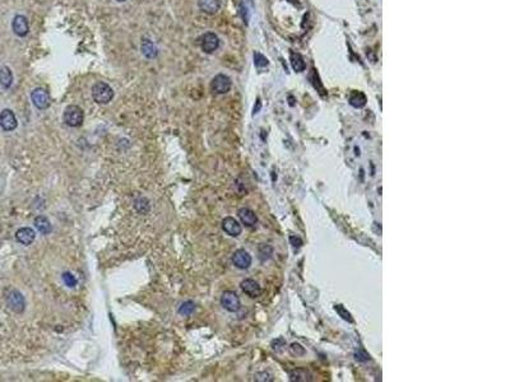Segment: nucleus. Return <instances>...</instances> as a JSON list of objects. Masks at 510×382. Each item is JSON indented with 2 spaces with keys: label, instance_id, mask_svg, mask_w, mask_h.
Masks as SVG:
<instances>
[{
  "label": "nucleus",
  "instance_id": "obj_3",
  "mask_svg": "<svg viewBox=\"0 0 510 382\" xmlns=\"http://www.w3.org/2000/svg\"><path fill=\"white\" fill-rule=\"evenodd\" d=\"M232 87L231 78L226 74H217L211 82V91L214 95H226Z\"/></svg>",
  "mask_w": 510,
  "mask_h": 382
},
{
  "label": "nucleus",
  "instance_id": "obj_26",
  "mask_svg": "<svg viewBox=\"0 0 510 382\" xmlns=\"http://www.w3.org/2000/svg\"><path fill=\"white\" fill-rule=\"evenodd\" d=\"M63 282L66 283V286H70V288H73V286H76V284H77L76 276L73 275L72 273H64V274H63Z\"/></svg>",
  "mask_w": 510,
  "mask_h": 382
},
{
  "label": "nucleus",
  "instance_id": "obj_28",
  "mask_svg": "<svg viewBox=\"0 0 510 382\" xmlns=\"http://www.w3.org/2000/svg\"><path fill=\"white\" fill-rule=\"evenodd\" d=\"M290 351H291V354L296 355V357H301L305 354V349L300 344H292L290 347Z\"/></svg>",
  "mask_w": 510,
  "mask_h": 382
},
{
  "label": "nucleus",
  "instance_id": "obj_22",
  "mask_svg": "<svg viewBox=\"0 0 510 382\" xmlns=\"http://www.w3.org/2000/svg\"><path fill=\"white\" fill-rule=\"evenodd\" d=\"M194 310H196V304H194V302L186 301V302H184V303L180 306V308H179V312H180L182 316H190V315L194 312Z\"/></svg>",
  "mask_w": 510,
  "mask_h": 382
},
{
  "label": "nucleus",
  "instance_id": "obj_24",
  "mask_svg": "<svg viewBox=\"0 0 510 382\" xmlns=\"http://www.w3.org/2000/svg\"><path fill=\"white\" fill-rule=\"evenodd\" d=\"M135 209H137L138 212L139 213H143V214H146V213L151 209V207H149V203H148V200L146 198H139L135 200Z\"/></svg>",
  "mask_w": 510,
  "mask_h": 382
},
{
  "label": "nucleus",
  "instance_id": "obj_10",
  "mask_svg": "<svg viewBox=\"0 0 510 382\" xmlns=\"http://www.w3.org/2000/svg\"><path fill=\"white\" fill-rule=\"evenodd\" d=\"M232 263L239 269H247L251 265V256L247 250H236L232 255Z\"/></svg>",
  "mask_w": 510,
  "mask_h": 382
},
{
  "label": "nucleus",
  "instance_id": "obj_25",
  "mask_svg": "<svg viewBox=\"0 0 510 382\" xmlns=\"http://www.w3.org/2000/svg\"><path fill=\"white\" fill-rule=\"evenodd\" d=\"M334 310L337 311V314H338L339 316L343 318V320L348 321V322H352L353 321V318H351V314H349L346 308L343 307L342 304H336V306H334Z\"/></svg>",
  "mask_w": 510,
  "mask_h": 382
},
{
  "label": "nucleus",
  "instance_id": "obj_4",
  "mask_svg": "<svg viewBox=\"0 0 510 382\" xmlns=\"http://www.w3.org/2000/svg\"><path fill=\"white\" fill-rule=\"evenodd\" d=\"M31 99L34 107H37L38 110H46L50 106V96H49L48 91L42 87L34 88L32 91Z\"/></svg>",
  "mask_w": 510,
  "mask_h": 382
},
{
  "label": "nucleus",
  "instance_id": "obj_14",
  "mask_svg": "<svg viewBox=\"0 0 510 382\" xmlns=\"http://www.w3.org/2000/svg\"><path fill=\"white\" fill-rule=\"evenodd\" d=\"M198 5L203 13L213 16V14L218 13L222 4H221V0H199Z\"/></svg>",
  "mask_w": 510,
  "mask_h": 382
},
{
  "label": "nucleus",
  "instance_id": "obj_12",
  "mask_svg": "<svg viewBox=\"0 0 510 382\" xmlns=\"http://www.w3.org/2000/svg\"><path fill=\"white\" fill-rule=\"evenodd\" d=\"M241 289L245 294H247L251 298H258L262 294L261 286L253 279H245L241 282Z\"/></svg>",
  "mask_w": 510,
  "mask_h": 382
},
{
  "label": "nucleus",
  "instance_id": "obj_5",
  "mask_svg": "<svg viewBox=\"0 0 510 382\" xmlns=\"http://www.w3.org/2000/svg\"><path fill=\"white\" fill-rule=\"evenodd\" d=\"M7 303L9 306L12 311L17 312V314H21L23 312L24 307H26V303H24V298L22 296L21 292H18L16 289L9 290L7 293Z\"/></svg>",
  "mask_w": 510,
  "mask_h": 382
},
{
  "label": "nucleus",
  "instance_id": "obj_8",
  "mask_svg": "<svg viewBox=\"0 0 510 382\" xmlns=\"http://www.w3.org/2000/svg\"><path fill=\"white\" fill-rule=\"evenodd\" d=\"M18 125L17 117L12 110L5 109L0 112V127L4 131H13Z\"/></svg>",
  "mask_w": 510,
  "mask_h": 382
},
{
  "label": "nucleus",
  "instance_id": "obj_19",
  "mask_svg": "<svg viewBox=\"0 0 510 382\" xmlns=\"http://www.w3.org/2000/svg\"><path fill=\"white\" fill-rule=\"evenodd\" d=\"M313 376L309 373L306 369H295L290 373V380L291 381H297V382H305V381H312Z\"/></svg>",
  "mask_w": 510,
  "mask_h": 382
},
{
  "label": "nucleus",
  "instance_id": "obj_6",
  "mask_svg": "<svg viewBox=\"0 0 510 382\" xmlns=\"http://www.w3.org/2000/svg\"><path fill=\"white\" fill-rule=\"evenodd\" d=\"M221 304H222V307L225 310L230 311V312H236V311L240 310V306H241L239 296L232 290L223 292L222 296H221Z\"/></svg>",
  "mask_w": 510,
  "mask_h": 382
},
{
  "label": "nucleus",
  "instance_id": "obj_15",
  "mask_svg": "<svg viewBox=\"0 0 510 382\" xmlns=\"http://www.w3.org/2000/svg\"><path fill=\"white\" fill-rule=\"evenodd\" d=\"M237 215H239V218H240V221H241V223L247 225V227H254V225H255L258 223L257 214H255V213H254L253 210H251V209H249V208L239 209V212H237Z\"/></svg>",
  "mask_w": 510,
  "mask_h": 382
},
{
  "label": "nucleus",
  "instance_id": "obj_1",
  "mask_svg": "<svg viewBox=\"0 0 510 382\" xmlns=\"http://www.w3.org/2000/svg\"><path fill=\"white\" fill-rule=\"evenodd\" d=\"M114 89L111 88V85H109L105 82H99L92 87V97L95 99V102L99 103V105H106V103L111 102V99L114 98Z\"/></svg>",
  "mask_w": 510,
  "mask_h": 382
},
{
  "label": "nucleus",
  "instance_id": "obj_20",
  "mask_svg": "<svg viewBox=\"0 0 510 382\" xmlns=\"http://www.w3.org/2000/svg\"><path fill=\"white\" fill-rule=\"evenodd\" d=\"M291 64L292 68H294L295 72H304L305 68H306V64H305V60L301 55L298 52H291Z\"/></svg>",
  "mask_w": 510,
  "mask_h": 382
},
{
  "label": "nucleus",
  "instance_id": "obj_29",
  "mask_svg": "<svg viewBox=\"0 0 510 382\" xmlns=\"http://www.w3.org/2000/svg\"><path fill=\"white\" fill-rule=\"evenodd\" d=\"M356 359L357 361H369V354L366 353H362V351H357L356 353Z\"/></svg>",
  "mask_w": 510,
  "mask_h": 382
},
{
  "label": "nucleus",
  "instance_id": "obj_7",
  "mask_svg": "<svg viewBox=\"0 0 510 382\" xmlns=\"http://www.w3.org/2000/svg\"><path fill=\"white\" fill-rule=\"evenodd\" d=\"M219 38L216 33L213 32H207L200 37V48L206 54H212L218 48Z\"/></svg>",
  "mask_w": 510,
  "mask_h": 382
},
{
  "label": "nucleus",
  "instance_id": "obj_13",
  "mask_svg": "<svg viewBox=\"0 0 510 382\" xmlns=\"http://www.w3.org/2000/svg\"><path fill=\"white\" fill-rule=\"evenodd\" d=\"M16 239H17L18 242L22 243V245L28 246L31 245L34 241L36 233H34L33 229L30 228V227H23V228L18 229L17 233H16Z\"/></svg>",
  "mask_w": 510,
  "mask_h": 382
},
{
  "label": "nucleus",
  "instance_id": "obj_18",
  "mask_svg": "<svg viewBox=\"0 0 510 382\" xmlns=\"http://www.w3.org/2000/svg\"><path fill=\"white\" fill-rule=\"evenodd\" d=\"M13 84V73L9 66H1L0 68V85L4 89L11 88Z\"/></svg>",
  "mask_w": 510,
  "mask_h": 382
},
{
  "label": "nucleus",
  "instance_id": "obj_2",
  "mask_svg": "<svg viewBox=\"0 0 510 382\" xmlns=\"http://www.w3.org/2000/svg\"><path fill=\"white\" fill-rule=\"evenodd\" d=\"M63 119L64 123L70 127H81L84 121V112L83 110L76 105H69L63 113Z\"/></svg>",
  "mask_w": 510,
  "mask_h": 382
},
{
  "label": "nucleus",
  "instance_id": "obj_30",
  "mask_svg": "<svg viewBox=\"0 0 510 382\" xmlns=\"http://www.w3.org/2000/svg\"><path fill=\"white\" fill-rule=\"evenodd\" d=\"M291 243L294 247H300L302 245V241L298 237H291Z\"/></svg>",
  "mask_w": 510,
  "mask_h": 382
},
{
  "label": "nucleus",
  "instance_id": "obj_23",
  "mask_svg": "<svg viewBox=\"0 0 510 382\" xmlns=\"http://www.w3.org/2000/svg\"><path fill=\"white\" fill-rule=\"evenodd\" d=\"M258 253H259V259H261L262 261H265V260L271 259L272 254H273V249H272V246L269 245H261Z\"/></svg>",
  "mask_w": 510,
  "mask_h": 382
},
{
  "label": "nucleus",
  "instance_id": "obj_11",
  "mask_svg": "<svg viewBox=\"0 0 510 382\" xmlns=\"http://www.w3.org/2000/svg\"><path fill=\"white\" fill-rule=\"evenodd\" d=\"M222 229L231 237H237V236L241 235V224L237 222L236 219L232 218V217H226V218L222 221Z\"/></svg>",
  "mask_w": 510,
  "mask_h": 382
},
{
  "label": "nucleus",
  "instance_id": "obj_21",
  "mask_svg": "<svg viewBox=\"0 0 510 382\" xmlns=\"http://www.w3.org/2000/svg\"><path fill=\"white\" fill-rule=\"evenodd\" d=\"M349 103L356 109H361L366 105V96L361 92H353L349 98Z\"/></svg>",
  "mask_w": 510,
  "mask_h": 382
},
{
  "label": "nucleus",
  "instance_id": "obj_16",
  "mask_svg": "<svg viewBox=\"0 0 510 382\" xmlns=\"http://www.w3.org/2000/svg\"><path fill=\"white\" fill-rule=\"evenodd\" d=\"M34 227H36L38 232L42 233V235H49V233H51L52 231L51 223H50V221H49L45 215H37V217L34 218Z\"/></svg>",
  "mask_w": 510,
  "mask_h": 382
},
{
  "label": "nucleus",
  "instance_id": "obj_17",
  "mask_svg": "<svg viewBox=\"0 0 510 382\" xmlns=\"http://www.w3.org/2000/svg\"><path fill=\"white\" fill-rule=\"evenodd\" d=\"M141 50H142V54L144 55V58H147V59L157 58V55H158L157 48H156L153 42H152L151 40H148V38H144L143 41H142Z\"/></svg>",
  "mask_w": 510,
  "mask_h": 382
},
{
  "label": "nucleus",
  "instance_id": "obj_9",
  "mask_svg": "<svg viewBox=\"0 0 510 382\" xmlns=\"http://www.w3.org/2000/svg\"><path fill=\"white\" fill-rule=\"evenodd\" d=\"M12 28H13V32L17 34L18 37L27 36L28 32H30V23H28L27 17H24L22 14L16 16L13 22H12Z\"/></svg>",
  "mask_w": 510,
  "mask_h": 382
},
{
  "label": "nucleus",
  "instance_id": "obj_27",
  "mask_svg": "<svg viewBox=\"0 0 510 382\" xmlns=\"http://www.w3.org/2000/svg\"><path fill=\"white\" fill-rule=\"evenodd\" d=\"M254 63H255V65L259 66V68H263V66H267L268 65L267 58L263 56L262 54H259V52H255V54H254Z\"/></svg>",
  "mask_w": 510,
  "mask_h": 382
},
{
  "label": "nucleus",
  "instance_id": "obj_31",
  "mask_svg": "<svg viewBox=\"0 0 510 382\" xmlns=\"http://www.w3.org/2000/svg\"><path fill=\"white\" fill-rule=\"evenodd\" d=\"M116 1H120V3H123V1H125V0H116Z\"/></svg>",
  "mask_w": 510,
  "mask_h": 382
}]
</instances>
